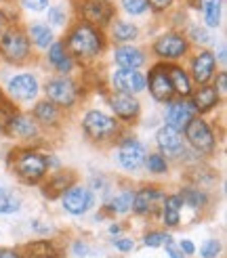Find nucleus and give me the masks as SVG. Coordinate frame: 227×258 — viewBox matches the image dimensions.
Instances as JSON below:
<instances>
[{
  "label": "nucleus",
  "instance_id": "nucleus-1",
  "mask_svg": "<svg viewBox=\"0 0 227 258\" xmlns=\"http://www.w3.org/2000/svg\"><path fill=\"white\" fill-rule=\"evenodd\" d=\"M63 44H66L68 53L72 57H78L82 61H91V59L99 57V53L105 46V40H103V34L99 32V28H95L91 23H78L70 32L68 42H63Z\"/></svg>",
  "mask_w": 227,
  "mask_h": 258
},
{
  "label": "nucleus",
  "instance_id": "nucleus-2",
  "mask_svg": "<svg viewBox=\"0 0 227 258\" xmlns=\"http://www.w3.org/2000/svg\"><path fill=\"white\" fill-rule=\"evenodd\" d=\"M13 170L25 183H38L48 172V158L36 149H21L13 158Z\"/></svg>",
  "mask_w": 227,
  "mask_h": 258
},
{
  "label": "nucleus",
  "instance_id": "nucleus-3",
  "mask_svg": "<svg viewBox=\"0 0 227 258\" xmlns=\"http://www.w3.org/2000/svg\"><path fill=\"white\" fill-rule=\"evenodd\" d=\"M30 53H32V42L23 30L11 28L0 34V55H3L5 61L21 66V63L30 59Z\"/></svg>",
  "mask_w": 227,
  "mask_h": 258
},
{
  "label": "nucleus",
  "instance_id": "nucleus-4",
  "mask_svg": "<svg viewBox=\"0 0 227 258\" xmlns=\"http://www.w3.org/2000/svg\"><path fill=\"white\" fill-rule=\"evenodd\" d=\"M82 131L84 135L95 141V143H105V141H111L120 133V124L116 122V118L99 111V109H91L84 113L82 118Z\"/></svg>",
  "mask_w": 227,
  "mask_h": 258
},
{
  "label": "nucleus",
  "instance_id": "nucleus-5",
  "mask_svg": "<svg viewBox=\"0 0 227 258\" xmlns=\"http://www.w3.org/2000/svg\"><path fill=\"white\" fill-rule=\"evenodd\" d=\"M44 93L53 105L59 107H72L76 99H78V86L68 76H59V78L48 80L44 86Z\"/></svg>",
  "mask_w": 227,
  "mask_h": 258
},
{
  "label": "nucleus",
  "instance_id": "nucleus-6",
  "mask_svg": "<svg viewBox=\"0 0 227 258\" xmlns=\"http://www.w3.org/2000/svg\"><path fill=\"white\" fill-rule=\"evenodd\" d=\"M61 204H63V210L72 216H82L88 210L93 208L95 204V196L88 187L82 185H72L66 193L61 196Z\"/></svg>",
  "mask_w": 227,
  "mask_h": 258
},
{
  "label": "nucleus",
  "instance_id": "nucleus-7",
  "mask_svg": "<svg viewBox=\"0 0 227 258\" xmlns=\"http://www.w3.org/2000/svg\"><path fill=\"white\" fill-rule=\"evenodd\" d=\"M145 156H147V151L143 143H139L137 139H124L118 145L116 162L126 172H137L145 164Z\"/></svg>",
  "mask_w": 227,
  "mask_h": 258
},
{
  "label": "nucleus",
  "instance_id": "nucleus-8",
  "mask_svg": "<svg viewBox=\"0 0 227 258\" xmlns=\"http://www.w3.org/2000/svg\"><path fill=\"white\" fill-rule=\"evenodd\" d=\"M187 50H189L187 38L181 34H175V32L160 36L154 42V55L160 61H177V59H181Z\"/></svg>",
  "mask_w": 227,
  "mask_h": 258
},
{
  "label": "nucleus",
  "instance_id": "nucleus-9",
  "mask_svg": "<svg viewBox=\"0 0 227 258\" xmlns=\"http://www.w3.org/2000/svg\"><path fill=\"white\" fill-rule=\"evenodd\" d=\"M185 139L198 153H212L214 151V135L210 131V126L200 118H194L185 126Z\"/></svg>",
  "mask_w": 227,
  "mask_h": 258
},
{
  "label": "nucleus",
  "instance_id": "nucleus-10",
  "mask_svg": "<svg viewBox=\"0 0 227 258\" xmlns=\"http://www.w3.org/2000/svg\"><path fill=\"white\" fill-rule=\"evenodd\" d=\"M111 84L116 93H124V95L143 93L147 86L145 76L139 70H122V68L111 74Z\"/></svg>",
  "mask_w": 227,
  "mask_h": 258
},
{
  "label": "nucleus",
  "instance_id": "nucleus-11",
  "mask_svg": "<svg viewBox=\"0 0 227 258\" xmlns=\"http://www.w3.org/2000/svg\"><path fill=\"white\" fill-rule=\"evenodd\" d=\"M145 82H149V93L156 101H160V103L173 101L175 90H173V84H171V78H168L166 66H162L160 63V66L151 68L149 78H145Z\"/></svg>",
  "mask_w": 227,
  "mask_h": 258
},
{
  "label": "nucleus",
  "instance_id": "nucleus-12",
  "mask_svg": "<svg viewBox=\"0 0 227 258\" xmlns=\"http://www.w3.org/2000/svg\"><path fill=\"white\" fill-rule=\"evenodd\" d=\"M166 126L175 128V131H185V126L196 118V109L192 105V101L187 99H177L166 103Z\"/></svg>",
  "mask_w": 227,
  "mask_h": 258
},
{
  "label": "nucleus",
  "instance_id": "nucleus-13",
  "mask_svg": "<svg viewBox=\"0 0 227 258\" xmlns=\"http://www.w3.org/2000/svg\"><path fill=\"white\" fill-rule=\"evenodd\" d=\"M7 90L15 101H32L40 90V84L34 74H17L9 80Z\"/></svg>",
  "mask_w": 227,
  "mask_h": 258
},
{
  "label": "nucleus",
  "instance_id": "nucleus-14",
  "mask_svg": "<svg viewBox=\"0 0 227 258\" xmlns=\"http://www.w3.org/2000/svg\"><path fill=\"white\" fill-rule=\"evenodd\" d=\"M164 193L158 187H143L135 193L133 198V210L139 216H147V214H154L158 212V208H162V202H164Z\"/></svg>",
  "mask_w": 227,
  "mask_h": 258
},
{
  "label": "nucleus",
  "instance_id": "nucleus-15",
  "mask_svg": "<svg viewBox=\"0 0 227 258\" xmlns=\"http://www.w3.org/2000/svg\"><path fill=\"white\" fill-rule=\"evenodd\" d=\"M156 143L162 151V156L168 158H181L185 153V143L179 131H175L171 126H162L156 133Z\"/></svg>",
  "mask_w": 227,
  "mask_h": 258
},
{
  "label": "nucleus",
  "instance_id": "nucleus-16",
  "mask_svg": "<svg viewBox=\"0 0 227 258\" xmlns=\"http://www.w3.org/2000/svg\"><path fill=\"white\" fill-rule=\"evenodd\" d=\"M80 13L88 23L95 25H105L114 17V7L107 0H82L80 3Z\"/></svg>",
  "mask_w": 227,
  "mask_h": 258
},
{
  "label": "nucleus",
  "instance_id": "nucleus-17",
  "mask_svg": "<svg viewBox=\"0 0 227 258\" xmlns=\"http://www.w3.org/2000/svg\"><path fill=\"white\" fill-rule=\"evenodd\" d=\"M109 107L120 120L133 122L139 115V111H141V103L135 99V95H124V93H116L114 90V95L109 97Z\"/></svg>",
  "mask_w": 227,
  "mask_h": 258
},
{
  "label": "nucleus",
  "instance_id": "nucleus-18",
  "mask_svg": "<svg viewBox=\"0 0 227 258\" xmlns=\"http://www.w3.org/2000/svg\"><path fill=\"white\" fill-rule=\"evenodd\" d=\"M114 61L116 66L122 70H139L145 66V53L141 48L131 46V44H122L118 48H114Z\"/></svg>",
  "mask_w": 227,
  "mask_h": 258
},
{
  "label": "nucleus",
  "instance_id": "nucleus-19",
  "mask_svg": "<svg viewBox=\"0 0 227 258\" xmlns=\"http://www.w3.org/2000/svg\"><path fill=\"white\" fill-rule=\"evenodd\" d=\"M214 68H217V59L210 50H202L198 53L192 61V78L194 82H198L200 86L206 84L212 76H214Z\"/></svg>",
  "mask_w": 227,
  "mask_h": 258
},
{
  "label": "nucleus",
  "instance_id": "nucleus-20",
  "mask_svg": "<svg viewBox=\"0 0 227 258\" xmlns=\"http://www.w3.org/2000/svg\"><path fill=\"white\" fill-rule=\"evenodd\" d=\"M5 131L15 137V139H23V141H30L38 137V124L36 120H32L30 115H23V113H15L13 118L7 122Z\"/></svg>",
  "mask_w": 227,
  "mask_h": 258
},
{
  "label": "nucleus",
  "instance_id": "nucleus-21",
  "mask_svg": "<svg viewBox=\"0 0 227 258\" xmlns=\"http://www.w3.org/2000/svg\"><path fill=\"white\" fill-rule=\"evenodd\" d=\"M48 63L59 74H70L74 70V57L68 53V48L63 42H53L48 46Z\"/></svg>",
  "mask_w": 227,
  "mask_h": 258
},
{
  "label": "nucleus",
  "instance_id": "nucleus-22",
  "mask_svg": "<svg viewBox=\"0 0 227 258\" xmlns=\"http://www.w3.org/2000/svg\"><path fill=\"white\" fill-rule=\"evenodd\" d=\"M217 103H219V93L212 86H206V84H202L192 95V105L198 113L210 111L212 107H217Z\"/></svg>",
  "mask_w": 227,
  "mask_h": 258
},
{
  "label": "nucleus",
  "instance_id": "nucleus-23",
  "mask_svg": "<svg viewBox=\"0 0 227 258\" xmlns=\"http://www.w3.org/2000/svg\"><path fill=\"white\" fill-rule=\"evenodd\" d=\"M72 185H74V174L72 172H57V174H53L48 178V183L42 187V193L46 198L55 200V198L63 196Z\"/></svg>",
  "mask_w": 227,
  "mask_h": 258
},
{
  "label": "nucleus",
  "instance_id": "nucleus-24",
  "mask_svg": "<svg viewBox=\"0 0 227 258\" xmlns=\"http://www.w3.org/2000/svg\"><path fill=\"white\" fill-rule=\"evenodd\" d=\"M181 208H183V202L179 196H166L162 202V221L166 227H179L181 223Z\"/></svg>",
  "mask_w": 227,
  "mask_h": 258
},
{
  "label": "nucleus",
  "instance_id": "nucleus-25",
  "mask_svg": "<svg viewBox=\"0 0 227 258\" xmlns=\"http://www.w3.org/2000/svg\"><path fill=\"white\" fill-rule=\"evenodd\" d=\"M168 70V78H171V84H173V90L177 95H179L181 99L189 97L192 95V78L177 66H166Z\"/></svg>",
  "mask_w": 227,
  "mask_h": 258
},
{
  "label": "nucleus",
  "instance_id": "nucleus-26",
  "mask_svg": "<svg viewBox=\"0 0 227 258\" xmlns=\"http://www.w3.org/2000/svg\"><path fill=\"white\" fill-rule=\"evenodd\" d=\"M28 38L30 42H34L38 48H48L50 44H53V30L48 28L46 23H32L30 25V32H28Z\"/></svg>",
  "mask_w": 227,
  "mask_h": 258
},
{
  "label": "nucleus",
  "instance_id": "nucleus-27",
  "mask_svg": "<svg viewBox=\"0 0 227 258\" xmlns=\"http://www.w3.org/2000/svg\"><path fill=\"white\" fill-rule=\"evenodd\" d=\"M25 254L30 258H59V250L53 241L46 239H38L25 246Z\"/></svg>",
  "mask_w": 227,
  "mask_h": 258
},
{
  "label": "nucleus",
  "instance_id": "nucleus-28",
  "mask_svg": "<svg viewBox=\"0 0 227 258\" xmlns=\"http://www.w3.org/2000/svg\"><path fill=\"white\" fill-rule=\"evenodd\" d=\"M34 118L40 124H44V126H53V124L59 122V109L50 101H40L34 107Z\"/></svg>",
  "mask_w": 227,
  "mask_h": 258
},
{
  "label": "nucleus",
  "instance_id": "nucleus-29",
  "mask_svg": "<svg viewBox=\"0 0 227 258\" xmlns=\"http://www.w3.org/2000/svg\"><path fill=\"white\" fill-rule=\"evenodd\" d=\"M200 5H202V15H204V23L208 25V28H219L223 0H202Z\"/></svg>",
  "mask_w": 227,
  "mask_h": 258
},
{
  "label": "nucleus",
  "instance_id": "nucleus-30",
  "mask_svg": "<svg viewBox=\"0 0 227 258\" xmlns=\"http://www.w3.org/2000/svg\"><path fill=\"white\" fill-rule=\"evenodd\" d=\"M139 36V28L135 23H129V21H116L111 25V38L116 42L124 44V42H131Z\"/></svg>",
  "mask_w": 227,
  "mask_h": 258
},
{
  "label": "nucleus",
  "instance_id": "nucleus-31",
  "mask_svg": "<svg viewBox=\"0 0 227 258\" xmlns=\"http://www.w3.org/2000/svg\"><path fill=\"white\" fill-rule=\"evenodd\" d=\"M133 198H135V193L133 191H122V193H118L116 198H114L111 202H109V212H114V214H129L131 210H133Z\"/></svg>",
  "mask_w": 227,
  "mask_h": 258
},
{
  "label": "nucleus",
  "instance_id": "nucleus-32",
  "mask_svg": "<svg viewBox=\"0 0 227 258\" xmlns=\"http://www.w3.org/2000/svg\"><path fill=\"white\" fill-rule=\"evenodd\" d=\"M183 204H187L189 208H202V206H206L208 198H206V193L204 191H200V189H183V196H179Z\"/></svg>",
  "mask_w": 227,
  "mask_h": 258
},
{
  "label": "nucleus",
  "instance_id": "nucleus-33",
  "mask_svg": "<svg viewBox=\"0 0 227 258\" xmlns=\"http://www.w3.org/2000/svg\"><path fill=\"white\" fill-rule=\"evenodd\" d=\"M21 208V202L0 185V214H13Z\"/></svg>",
  "mask_w": 227,
  "mask_h": 258
},
{
  "label": "nucleus",
  "instance_id": "nucleus-34",
  "mask_svg": "<svg viewBox=\"0 0 227 258\" xmlns=\"http://www.w3.org/2000/svg\"><path fill=\"white\" fill-rule=\"evenodd\" d=\"M145 166L151 174H164L168 170V162L162 153H149V156H145Z\"/></svg>",
  "mask_w": 227,
  "mask_h": 258
},
{
  "label": "nucleus",
  "instance_id": "nucleus-35",
  "mask_svg": "<svg viewBox=\"0 0 227 258\" xmlns=\"http://www.w3.org/2000/svg\"><path fill=\"white\" fill-rule=\"evenodd\" d=\"M120 5L129 15H143V13L147 11L145 0H120Z\"/></svg>",
  "mask_w": 227,
  "mask_h": 258
},
{
  "label": "nucleus",
  "instance_id": "nucleus-36",
  "mask_svg": "<svg viewBox=\"0 0 227 258\" xmlns=\"http://www.w3.org/2000/svg\"><path fill=\"white\" fill-rule=\"evenodd\" d=\"M168 239V235L164 233V231H149V233H145L143 237V243L147 248H158V246H164Z\"/></svg>",
  "mask_w": 227,
  "mask_h": 258
},
{
  "label": "nucleus",
  "instance_id": "nucleus-37",
  "mask_svg": "<svg viewBox=\"0 0 227 258\" xmlns=\"http://www.w3.org/2000/svg\"><path fill=\"white\" fill-rule=\"evenodd\" d=\"M219 254H221V241L219 239H208V241H204V246L200 248L202 258H217Z\"/></svg>",
  "mask_w": 227,
  "mask_h": 258
},
{
  "label": "nucleus",
  "instance_id": "nucleus-38",
  "mask_svg": "<svg viewBox=\"0 0 227 258\" xmlns=\"http://www.w3.org/2000/svg\"><path fill=\"white\" fill-rule=\"evenodd\" d=\"M189 38H192L194 42H198V44H206V42H210L208 32H206L204 28H200V25H192V30H189Z\"/></svg>",
  "mask_w": 227,
  "mask_h": 258
},
{
  "label": "nucleus",
  "instance_id": "nucleus-39",
  "mask_svg": "<svg viewBox=\"0 0 227 258\" xmlns=\"http://www.w3.org/2000/svg\"><path fill=\"white\" fill-rule=\"evenodd\" d=\"M48 23H53V25H63L66 23V11H63L61 7H50L48 9Z\"/></svg>",
  "mask_w": 227,
  "mask_h": 258
},
{
  "label": "nucleus",
  "instance_id": "nucleus-40",
  "mask_svg": "<svg viewBox=\"0 0 227 258\" xmlns=\"http://www.w3.org/2000/svg\"><path fill=\"white\" fill-rule=\"evenodd\" d=\"M21 5L28 9V11H34V13H40L48 7V0H21Z\"/></svg>",
  "mask_w": 227,
  "mask_h": 258
},
{
  "label": "nucleus",
  "instance_id": "nucleus-41",
  "mask_svg": "<svg viewBox=\"0 0 227 258\" xmlns=\"http://www.w3.org/2000/svg\"><path fill=\"white\" fill-rule=\"evenodd\" d=\"M114 248L120 250V252H131L135 248V241L129 237H116L114 239Z\"/></svg>",
  "mask_w": 227,
  "mask_h": 258
},
{
  "label": "nucleus",
  "instance_id": "nucleus-42",
  "mask_svg": "<svg viewBox=\"0 0 227 258\" xmlns=\"http://www.w3.org/2000/svg\"><path fill=\"white\" fill-rule=\"evenodd\" d=\"M145 3H147V9H154V11L162 13V11H166L175 0H145Z\"/></svg>",
  "mask_w": 227,
  "mask_h": 258
},
{
  "label": "nucleus",
  "instance_id": "nucleus-43",
  "mask_svg": "<svg viewBox=\"0 0 227 258\" xmlns=\"http://www.w3.org/2000/svg\"><path fill=\"white\" fill-rule=\"evenodd\" d=\"M72 250H74V256L76 258H86L88 254H91V248H88L86 241H76Z\"/></svg>",
  "mask_w": 227,
  "mask_h": 258
},
{
  "label": "nucleus",
  "instance_id": "nucleus-44",
  "mask_svg": "<svg viewBox=\"0 0 227 258\" xmlns=\"http://www.w3.org/2000/svg\"><path fill=\"white\" fill-rule=\"evenodd\" d=\"M164 248H166V254H168V258H185L183 254H181V250L175 246L173 243V237L168 235V239H166V243H164Z\"/></svg>",
  "mask_w": 227,
  "mask_h": 258
},
{
  "label": "nucleus",
  "instance_id": "nucleus-45",
  "mask_svg": "<svg viewBox=\"0 0 227 258\" xmlns=\"http://www.w3.org/2000/svg\"><path fill=\"white\" fill-rule=\"evenodd\" d=\"M214 90H217L219 95H225V93H227V74H225V72H221V74L217 76V82H214Z\"/></svg>",
  "mask_w": 227,
  "mask_h": 258
},
{
  "label": "nucleus",
  "instance_id": "nucleus-46",
  "mask_svg": "<svg viewBox=\"0 0 227 258\" xmlns=\"http://www.w3.org/2000/svg\"><path fill=\"white\" fill-rule=\"evenodd\" d=\"M179 250H181L183 256H192V254L196 252V246L192 243V239H183V241L179 243Z\"/></svg>",
  "mask_w": 227,
  "mask_h": 258
},
{
  "label": "nucleus",
  "instance_id": "nucleus-47",
  "mask_svg": "<svg viewBox=\"0 0 227 258\" xmlns=\"http://www.w3.org/2000/svg\"><path fill=\"white\" fill-rule=\"evenodd\" d=\"M0 258H21L19 252L9 250V248H0Z\"/></svg>",
  "mask_w": 227,
  "mask_h": 258
},
{
  "label": "nucleus",
  "instance_id": "nucleus-48",
  "mask_svg": "<svg viewBox=\"0 0 227 258\" xmlns=\"http://www.w3.org/2000/svg\"><path fill=\"white\" fill-rule=\"evenodd\" d=\"M120 231H122V227H120V225H111V227H109V233H111V235H118Z\"/></svg>",
  "mask_w": 227,
  "mask_h": 258
},
{
  "label": "nucleus",
  "instance_id": "nucleus-49",
  "mask_svg": "<svg viewBox=\"0 0 227 258\" xmlns=\"http://www.w3.org/2000/svg\"><path fill=\"white\" fill-rule=\"evenodd\" d=\"M217 59H219V63H225V46L219 48V57Z\"/></svg>",
  "mask_w": 227,
  "mask_h": 258
},
{
  "label": "nucleus",
  "instance_id": "nucleus-50",
  "mask_svg": "<svg viewBox=\"0 0 227 258\" xmlns=\"http://www.w3.org/2000/svg\"><path fill=\"white\" fill-rule=\"evenodd\" d=\"M0 34H3V32H0Z\"/></svg>",
  "mask_w": 227,
  "mask_h": 258
}]
</instances>
